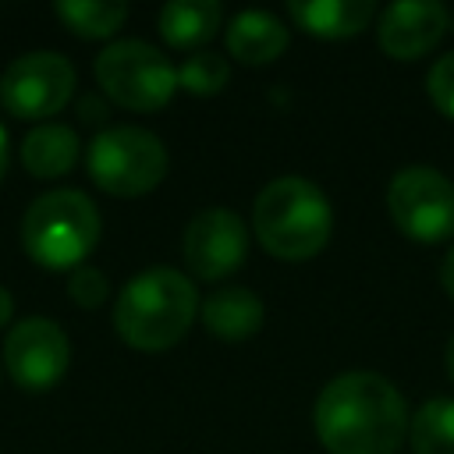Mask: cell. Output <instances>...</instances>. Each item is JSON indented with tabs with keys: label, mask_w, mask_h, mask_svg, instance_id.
I'll return each mask as SVG.
<instances>
[{
	"label": "cell",
	"mask_w": 454,
	"mask_h": 454,
	"mask_svg": "<svg viewBox=\"0 0 454 454\" xmlns=\"http://www.w3.org/2000/svg\"><path fill=\"white\" fill-rule=\"evenodd\" d=\"M312 426L330 454H397L408 436V408L387 376L351 369L319 390Z\"/></svg>",
	"instance_id": "obj_1"
},
{
	"label": "cell",
	"mask_w": 454,
	"mask_h": 454,
	"mask_svg": "<svg viewBox=\"0 0 454 454\" xmlns=\"http://www.w3.org/2000/svg\"><path fill=\"white\" fill-rule=\"evenodd\" d=\"M199 316L195 284L170 266H153L135 273L114 305V330L135 351L174 348Z\"/></svg>",
	"instance_id": "obj_2"
},
{
	"label": "cell",
	"mask_w": 454,
	"mask_h": 454,
	"mask_svg": "<svg viewBox=\"0 0 454 454\" xmlns=\"http://www.w3.org/2000/svg\"><path fill=\"white\" fill-rule=\"evenodd\" d=\"M252 227L259 245L273 259L305 262L326 248L333 231V209L312 181L277 177L255 195Z\"/></svg>",
	"instance_id": "obj_3"
},
{
	"label": "cell",
	"mask_w": 454,
	"mask_h": 454,
	"mask_svg": "<svg viewBox=\"0 0 454 454\" xmlns=\"http://www.w3.org/2000/svg\"><path fill=\"white\" fill-rule=\"evenodd\" d=\"M99 241V209L78 188L39 195L21 216V245L46 270L78 266Z\"/></svg>",
	"instance_id": "obj_4"
},
{
	"label": "cell",
	"mask_w": 454,
	"mask_h": 454,
	"mask_svg": "<svg viewBox=\"0 0 454 454\" xmlns=\"http://www.w3.org/2000/svg\"><path fill=\"white\" fill-rule=\"evenodd\" d=\"M89 177L117 199H135L153 192L167 177L163 142L135 124L106 128L89 142Z\"/></svg>",
	"instance_id": "obj_5"
},
{
	"label": "cell",
	"mask_w": 454,
	"mask_h": 454,
	"mask_svg": "<svg viewBox=\"0 0 454 454\" xmlns=\"http://www.w3.org/2000/svg\"><path fill=\"white\" fill-rule=\"evenodd\" d=\"M99 89L124 110H160L177 92V67L142 39H117L96 57Z\"/></svg>",
	"instance_id": "obj_6"
},
{
	"label": "cell",
	"mask_w": 454,
	"mask_h": 454,
	"mask_svg": "<svg viewBox=\"0 0 454 454\" xmlns=\"http://www.w3.org/2000/svg\"><path fill=\"white\" fill-rule=\"evenodd\" d=\"M387 213L411 241H443L454 234V184L433 167H404L387 184Z\"/></svg>",
	"instance_id": "obj_7"
},
{
	"label": "cell",
	"mask_w": 454,
	"mask_h": 454,
	"mask_svg": "<svg viewBox=\"0 0 454 454\" xmlns=\"http://www.w3.org/2000/svg\"><path fill=\"white\" fill-rule=\"evenodd\" d=\"M74 92V64L57 50H35L7 64L0 78V103L21 121H43L64 110Z\"/></svg>",
	"instance_id": "obj_8"
},
{
	"label": "cell",
	"mask_w": 454,
	"mask_h": 454,
	"mask_svg": "<svg viewBox=\"0 0 454 454\" xmlns=\"http://www.w3.org/2000/svg\"><path fill=\"white\" fill-rule=\"evenodd\" d=\"M71 362L67 333L43 316H28L14 323V330L4 340V365L11 380L25 390H46L53 387Z\"/></svg>",
	"instance_id": "obj_9"
},
{
	"label": "cell",
	"mask_w": 454,
	"mask_h": 454,
	"mask_svg": "<svg viewBox=\"0 0 454 454\" xmlns=\"http://www.w3.org/2000/svg\"><path fill=\"white\" fill-rule=\"evenodd\" d=\"M181 248H184V262H188L192 277L223 280L245 262L248 227L231 209H220V206L216 209H202V213H195L188 220Z\"/></svg>",
	"instance_id": "obj_10"
},
{
	"label": "cell",
	"mask_w": 454,
	"mask_h": 454,
	"mask_svg": "<svg viewBox=\"0 0 454 454\" xmlns=\"http://www.w3.org/2000/svg\"><path fill=\"white\" fill-rule=\"evenodd\" d=\"M447 28H450V11L443 4L397 0L380 14L376 39L390 60H419L443 39Z\"/></svg>",
	"instance_id": "obj_11"
},
{
	"label": "cell",
	"mask_w": 454,
	"mask_h": 454,
	"mask_svg": "<svg viewBox=\"0 0 454 454\" xmlns=\"http://www.w3.org/2000/svg\"><path fill=\"white\" fill-rule=\"evenodd\" d=\"M287 18L319 39H351L376 18L372 0H291Z\"/></svg>",
	"instance_id": "obj_12"
},
{
	"label": "cell",
	"mask_w": 454,
	"mask_h": 454,
	"mask_svg": "<svg viewBox=\"0 0 454 454\" xmlns=\"http://www.w3.org/2000/svg\"><path fill=\"white\" fill-rule=\"evenodd\" d=\"M199 316H202V326L227 340V344H238V340H248L252 333H259L262 326V298L248 287H238V284H227V287H216L202 305H199Z\"/></svg>",
	"instance_id": "obj_13"
},
{
	"label": "cell",
	"mask_w": 454,
	"mask_h": 454,
	"mask_svg": "<svg viewBox=\"0 0 454 454\" xmlns=\"http://www.w3.org/2000/svg\"><path fill=\"white\" fill-rule=\"evenodd\" d=\"M287 50V28L270 11H241L227 25V53L241 64H270Z\"/></svg>",
	"instance_id": "obj_14"
},
{
	"label": "cell",
	"mask_w": 454,
	"mask_h": 454,
	"mask_svg": "<svg viewBox=\"0 0 454 454\" xmlns=\"http://www.w3.org/2000/svg\"><path fill=\"white\" fill-rule=\"evenodd\" d=\"M223 11L216 0H170L160 11V35L174 50H199L220 32Z\"/></svg>",
	"instance_id": "obj_15"
},
{
	"label": "cell",
	"mask_w": 454,
	"mask_h": 454,
	"mask_svg": "<svg viewBox=\"0 0 454 454\" xmlns=\"http://www.w3.org/2000/svg\"><path fill=\"white\" fill-rule=\"evenodd\" d=\"M78 160V135L67 124H39L21 142V163L32 177H60Z\"/></svg>",
	"instance_id": "obj_16"
},
{
	"label": "cell",
	"mask_w": 454,
	"mask_h": 454,
	"mask_svg": "<svg viewBox=\"0 0 454 454\" xmlns=\"http://www.w3.org/2000/svg\"><path fill=\"white\" fill-rule=\"evenodd\" d=\"M408 443L415 454H454V397H429L408 419Z\"/></svg>",
	"instance_id": "obj_17"
},
{
	"label": "cell",
	"mask_w": 454,
	"mask_h": 454,
	"mask_svg": "<svg viewBox=\"0 0 454 454\" xmlns=\"http://www.w3.org/2000/svg\"><path fill=\"white\" fill-rule=\"evenodd\" d=\"M57 18L82 39H106L124 25L128 4H121V0H60Z\"/></svg>",
	"instance_id": "obj_18"
},
{
	"label": "cell",
	"mask_w": 454,
	"mask_h": 454,
	"mask_svg": "<svg viewBox=\"0 0 454 454\" xmlns=\"http://www.w3.org/2000/svg\"><path fill=\"white\" fill-rule=\"evenodd\" d=\"M231 82V67L220 53H192L181 67H177V89L192 92V96H216L223 85Z\"/></svg>",
	"instance_id": "obj_19"
},
{
	"label": "cell",
	"mask_w": 454,
	"mask_h": 454,
	"mask_svg": "<svg viewBox=\"0 0 454 454\" xmlns=\"http://www.w3.org/2000/svg\"><path fill=\"white\" fill-rule=\"evenodd\" d=\"M67 294L82 309H99L106 301V294H110V284L96 266H78L71 273V280H67Z\"/></svg>",
	"instance_id": "obj_20"
},
{
	"label": "cell",
	"mask_w": 454,
	"mask_h": 454,
	"mask_svg": "<svg viewBox=\"0 0 454 454\" xmlns=\"http://www.w3.org/2000/svg\"><path fill=\"white\" fill-rule=\"evenodd\" d=\"M426 92H429L433 106H436L443 117L454 121V53L440 57V60L429 67V74H426Z\"/></svg>",
	"instance_id": "obj_21"
},
{
	"label": "cell",
	"mask_w": 454,
	"mask_h": 454,
	"mask_svg": "<svg viewBox=\"0 0 454 454\" xmlns=\"http://www.w3.org/2000/svg\"><path fill=\"white\" fill-rule=\"evenodd\" d=\"M440 284H443V291L454 298V248L447 252V259H443V266H440Z\"/></svg>",
	"instance_id": "obj_22"
},
{
	"label": "cell",
	"mask_w": 454,
	"mask_h": 454,
	"mask_svg": "<svg viewBox=\"0 0 454 454\" xmlns=\"http://www.w3.org/2000/svg\"><path fill=\"white\" fill-rule=\"evenodd\" d=\"M14 316V301H11V294H7V287H0V326L7 323Z\"/></svg>",
	"instance_id": "obj_23"
},
{
	"label": "cell",
	"mask_w": 454,
	"mask_h": 454,
	"mask_svg": "<svg viewBox=\"0 0 454 454\" xmlns=\"http://www.w3.org/2000/svg\"><path fill=\"white\" fill-rule=\"evenodd\" d=\"M103 114H106V110H103V103L96 106L92 99H82V117H89V121H96V117H103Z\"/></svg>",
	"instance_id": "obj_24"
},
{
	"label": "cell",
	"mask_w": 454,
	"mask_h": 454,
	"mask_svg": "<svg viewBox=\"0 0 454 454\" xmlns=\"http://www.w3.org/2000/svg\"><path fill=\"white\" fill-rule=\"evenodd\" d=\"M443 365H447V376H450V383H454V333H450V340H447V351H443Z\"/></svg>",
	"instance_id": "obj_25"
},
{
	"label": "cell",
	"mask_w": 454,
	"mask_h": 454,
	"mask_svg": "<svg viewBox=\"0 0 454 454\" xmlns=\"http://www.w3.org/2000/svg\"><path fill=\"white\" fill-rule=\"evenodd\" d=\"M7 156H11L7 153V131L0 128V181H4V170H7Z\"/></svg>",
	"instance_id": "obj_26"
},
{
	"label": "cell",
	"mask_w": 454,
	"mask_h": 454,
	"mask_svg": "<svg viewBox=\"0 0 454 454\" xmlns=\"http://www.w3.org/2000/svg\"><path fill=\"white\" fill-rule=\"evenodd\" d=\"M450 25H454V14H450Z\"/></svg>",
	"instance_id": "obj_27"
}]
</instances>
